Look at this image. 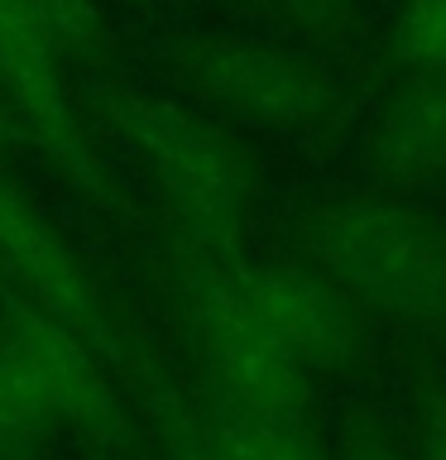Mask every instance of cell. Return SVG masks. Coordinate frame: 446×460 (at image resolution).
<instances>
[{
	"instance_id": "5bb4252c",
	"label": "cell",
	"mask_w": 446,
	"mask_h": 460,
	"mask_svg": "<svg viewBox=\"0 0 446 460\" xmlns=\"http://www.w3.org/2000/svg\"><path fill=\"white\" fill-rule=\"evenodd\" d=\"M423 460H446V408L432 417V427L423 437Z\"/></svg>"
},
{
	"instance_id": "7a4b0ae2",
	"label": "cell",
	"mask_w": 446,
	"mask_h": 460,
	"mask_svg": "<svg viewBox=\"0 0 446 460\" xmlns=\"http://www.w3.org/2000/svg\"><path fill=\"white\" fill-rule=\"evenodd\" d=\"M115 115H120V135L129 154L139 158V168L158 187L183 240L211 244V250L240 244L254 178L226 129L192 115L183 101L149 92L120 96Z\"/></svg>"
},
{
	"instance_id": "ba28073f",
	"label": "cell",
	"mask_w": 446,
	"mask_h": 460,
	"mask_svg": "<svg viewBox=\"0 0 446 460\" xmlns=\"http://www.w3.org/2000/svg\"><path fill=\"white\" fill-rule=\"evenodd\" d=\"M370 164L384 178L417 182L446 172V72H413L370 129Z\"/></svg>"
},
{
	"instance_id": "6da1fadb",
	"label": "cell",
	"mask_w": 446,
	"mask_h": 460,
	"mask_svg": "<svg viewBox=\"0 0 446 460\" xmlns=\"http://www.w3.org/2000/svg\"><path fill=\"white\" fill-rule=\"evenodd\" d=\"M308 250L351 302L398 322H446V226L403 197H336L308 221Z\"/></svg>"
},
{
	"instance_id": "30bf717a",
	"label": "cell",
	"mask_w": 446,
	"mask_h": 460,
	"mask_svg": "<svg viewBox=\"0 0 446 460\" xmlns=\"http://www.w3.org/2000/svg\"><path fill=\"white\" fill-rule=\"evenodd\" d=\"M53 427V408L43 402L39 384L29 379V369L0 331V460H29Z\"/></svg>"
},
{
	"instance_id": "8992f818",
	"label": "cell",
	"mask_w": 446,
	"mask_h": 460,
	"mask_svg": "<svg viewBox=\"0 0 446 460\" xmlns=\"http://www.w3.org/2000/svg\"><path fill=\"white\" fill-rule=\"evenodd\" d=\"M211 250V244H207ZM221 264L226 283L236 288L245 312L259 322V331L308 374L336 369L355 345V316L351 297L341 293L326 273L293 269V264H259L245 259L240 244L230 250H211Z\"/></svg>"
},
{
	"instance_id": "8fae6325",
	"label": "cell",
	"mask_w": 446,
	"mask_h": 460,
	"mask_svg": "<svg viewBox=\"0 0 446 460\" xmlns=\"http://www.w3.org/2000/svg\"><path fill=\"white\" fill-rule=\"evenodd\" d=\"M394 53L408 72H446V0H403Z\"/></svg>"
},
{
	"instance_id": "9a60e30c",
	"label": "cell",
	"mask_w": 446,
	"mask_h": 460,
	"mask_svg": "<svg viewBox=\"0 0 446 460\" xmlns=\"http://www.w3.org/2000/svg\"><path fill=\"white\" fill-rule=\"evenodd\" d=\"M283 10H302V14H312V10H322L326 0H279Z\"/></svg>"
},
{
	"instance_id": "5b68a950",
	"label": "cell",
	"mask_w": 446,
	"mask_h": 460,
	"mask_svg": "<svg viewBox=\"0 0 446 460\" xmlns=\"http://www.w3.org/2000/svg\"><path fill=\"white\" fill-rule=\"evenodd\" d=\"M63 58L67 49L39 0H0V101L10 120H20L72 182H96V158L72 115Z\"/></svg>"
},
{
	"instance_id": "52a82bcc",
	"label": "cell",
	"mask_w": 446,
	"mask_h": 460,
	"mask_svg": "<svg viewBox=\"0 0 446 460\" xmlns=\"http://www.w3.org/2000/svg\"><path fill=\"white\" fill-rule=\"evenodd\" d=\"M192 82L254 129L293 135L336 111V86L308 58L254 39H211L192 53Z\"/></svg>"
},
{
	"instance_id": "4fadbf2b",
	"label": "cell",
	"mask_w": 446,
	"mask_h": 460,
	"mask_svg": "<svg viewBox=\"0 0 446 460\" xmlns=\"http://www.w3.org/2000/svg\"><path fill=\"white\" fill-rule=\"evenodd\" d=\"M39 5L53 20V29H58V39H63L67 53H77V49H86V43L96 39V5L92 0H39Z\"/></svg>"
},
{
	"instance_id": "9c48e42d",
	"label": "cell",
	"mask_w": 446,
	"mask_h": 460,
	"mask_svg": "<svg viewBox=\"0 0 446 460\" xmlns=\"http://www.w3.org/2000/svg\"><path fill=\"white\" fill-rule=\"evenodd\" d=\"M207 417L211 441L221 446L226 460H331L298 417H279V412H250L236 402L216 398L211 408H201Z\"/></svg>"
},
{
	"instance_id": "7c38bea8",
	"label": "cell",
	"mask_w": 446,
	"mask_h": 460,
	"mask_svg": "<svg viewBox=\"0 0 446 460\" xmlns=\"http://www.w3.org/2000/svg\"><path fill=\"white\" fill-rule=\"evenodd\" d=\"M158 431H164L168 460H226L221 446L211 441L201 408H187V402L173 398V394L158 402Z\"/></svg>"
},
{
	"instance_id": "2e32d148",
	"label": "cell",
	"mask_w": 446,
	"mask_h": 460,
	"mask_svg": "<svg viewBox=\"0 0 446 460\" xmlns=\"http://www.w3.org/2000/svg\"><path fill=\"white\" fill-rule=\"evenodd\" d=\"M10 135V111H5V101H0V139Z\"/></svg>"
},
{
	"instance_id": "277c9868",
	"label": "cell",
	"mask_w": 446,
	"mask_h": 460,
	"mask_svg": "<svg viewBox=\"0 0 446 460\" xmlns=\"http://www.w3.org/2000/svg\"><path fill=\"white\" fill-rule=\"evenodd\" d=\"M0 293L67 326L106 365L125 359V341L111 322V307L96 279L63 240V230L43 216L39 201L24 187H14L5 172H0Z\"/></svg>"
},
{
	"instance_id": "3957f363",
	"label": "cell",
	"mask_w": 446,
	"mask_h": 460,
	"mask_svg": "<svg viewBox=\"0 0 446 460\" xmlns=\"http://www.w3.org/2000/svg\"><path fill=\"white\" fill-rule=\"evenodd\" d=\"M178 273H183V297H187V312H192L216 398L250 412L298 417L302 402H308V374L259 331V322L236 297V288L226 283L216 254L207 244L183 240Z\"/></svg>"
}]
</instances>
